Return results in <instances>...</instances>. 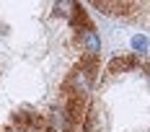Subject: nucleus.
I'll list each match as a JSON object with an SVG mask.
<instances>
[{
	"label": "nucleus",
	"instance_id": "f257e3e1",
	"mask_svg": "<svg viewBox=\"0 0 150 132\" xmlns=\"http://www.w3.org/2000/svg\"><path fill=\"white\" fill-rule=\"evenodd\" d=\"M78 42L83 47V52H86V57H98V52H101V39H98V31L88 26V29H80L78 34Z\"/></svg>",
	"mask_w": 150,
	"mask_h": 132
},
{
	"label": "nucleus",
	"instance_id": "f03ea898",
	"mask_svg": "<svg viewBox=\"0 0 150 132\" xmlns=\"http://www.w3.org/2000/svg\"><path fill=\"white\" fill-rule=\"evenodd\" d=\"M49 130L52 132H67L70 130V122H67L65 109H54V111L49 114Z\"/></svg>",
	"mask_w": 150,
	"mask_h": 132
},
{
	"label": "nucleus",
	"instance_id": "7ed1b4c3",
	"mask_svg": "<svg viewBox=\"0 0 150 132\" xmlns=\"http://www.w3.org/2000/svg\"><path fill=\"white\" fill-rule=\"evenodd\" d=\"M137 60L135 57H114L111 60V65H109V73H119V70H127V67H132V65H135Z\"/></svg>",
	"mask_w": 150,
	"mask_h": 132
},
{
	"label": "nucleus",
	"instance_id": "20e7f679",
	"mask_svg": "<svg viewBox=\"0 0 150 132\" xmlns=\"http://www.w3.org/2000/svg\"><path fill=\"white\" fill-rule=\"evenodd\" d=\"M132 49H135V52H148V36L135 34V36H132Z\"/></svg>",
	"mask_w": 150,
	"mask_h": 132
},
{
	"label": "nucleus",
	"instance_id": "39448f33",
	"mask_svg": "<svg viewBox=\"0 0 150 132\" xmlns=\"http://www.w3.org/2000/svg\"><path fill=\"white\" fill-rule=\"evenodd\" d=\"M67 8H75V5H73V3H67V0H62V3H57V5H54V11H57V13H62V16L70 13Z\"/></svg>",
	"mask_w": 150,
	"mask_h": 132
},
{
	"label": "nucleus",
	"instance_id": "423d86ee",
	"mask_svg": "<svg viewBox=\"0 0 150 132\" xmlns=\"http://www.w3.org/2000/svg\"><path fill=\"white\" fill-rule=\"evenodd\" d=\"M83 132H91V117H88V122H86V127H83Z\"/></svg>",
	"mask_w": 150,
	"mask_h": 132
},
{
	"label": "nucleus",
	"instance_id": "0eeeda50",
	"mask_svg": "<svg viewBox=\"0 0 150 132\" xmlns=\"http://www.w3.org/2000/svg\"><path fill=\"white\" fill-rule=\"evenodd\" d=\"M8 132H29V130H8Z\"/></svg>",
	"mask_w": 150,
	"mask_h": 132
}]
</instances>
